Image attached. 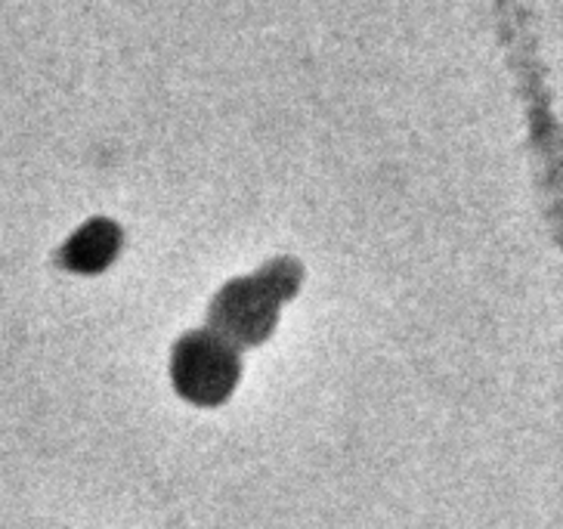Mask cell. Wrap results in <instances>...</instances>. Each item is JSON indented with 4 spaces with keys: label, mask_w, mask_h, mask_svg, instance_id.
Returning a JSON list of instances; mask_svg holds the SVG:
<instances>
[{
    "label": "cell",
    "mask_w": 563,
    "mask_h": 529,
    "mask_svg": "<svg viewBox=\"0 0 563 529\" xmlns=\"http://www.w3.org/2000/svg\"><path fill=\"white\" fill-rule=\"evenodd\" d=\"M235 375H239L235 353L214 331H199V334L183 338L174 356V381L183 397L201 406H214L220 399H227Z\"/></svg>",
    "instance_id": "6da1fadb"
},
{
    "label": "cell",
    "mask_w": 563,
    "mask_h": 529,
    "mask_svg": "<svg viewBox=\"0 0 563 529\" xmlns=\"http://www.w3.org/2000/svg\"><path fill=\"white\" fill-rule=\"evenodd\" d=\"M118 245V235L115 230L109 227V223H93V227H87V230L68 245L66 261L75 269H87V273H93V269H102V266L112 261V254H115Z\"/></svg>",
    "instance_id": "3957f363"
},
{
    "label": "cell",
    "mask_w": 563,
    "mask_h": 529,
    "mask_svg": "<svg viewBox=\"0 0 563 529\" xmlns=\"http://www.w3.org/2000/svg\"><path fill=\"white\" fill-rule=\"evenodd\" d=\"M276 300H279V288L266 285L264 279L232 285L217 304L214 334L223 338L227 344H232V341H242V344L261 341L266 331L273 329Z\"/></svg>",
    "instance_id": "7a4b0ae2"
}]
</instances>
